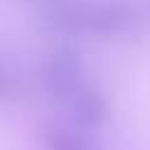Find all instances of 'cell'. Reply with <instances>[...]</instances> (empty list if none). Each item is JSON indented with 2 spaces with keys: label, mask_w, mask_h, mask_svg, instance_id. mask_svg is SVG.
I'll return each instance as SVG.
<instances>
[{
  "label": "cell",
  "mask_w": 150,
  "mask_h": 150,
  "mask_svg": "<svg viewBox=\"0 0 150 150\" xmlns=\"http://www.w3.org/2000/svg\"><path fill=\"white\" fill-rule=\"evenodd\" d=\"M45 16L59 33L94 38L127 35L138 23L136 9L122 0H52Z\"/></svg>",
  "instance_id": "obj_1"
},
{
  "label": "cell",
  "mask_w": 150,
  "mask_h": 150,
  "mask_svg": "<svg viewBox=\"0 0 150 150\" xmlns=\"http://www.w3.org/2000/svg\"><path fill=\"white\" fill-rule=\"evenodd\" d=\"M42 80L49 96L63 105H68L89 84L82 56L73 47H56L49 52L42 66Z\"/></svg>",
  "instance_id": "obj_2"
},
{
  "label": "cell",
  "mask_w": 150,
  "mask_h": 150,
  "mask_svg": "<svg viewBox=\"0 0 150 150\" xmlns=\"http://www.w3.org/2000/svg\"><path fill=\"white\" fill-rule=\"evenodd\" d=\"M68 110L73 115V120L84 127V129H96L105 122L108 117V101L103 96V91L98 87H94L91 82L68 103Z\"/></svg>",
  "instance_id": "obj_3"
},
{
  "label": "cell",
  "mask_w": 150,
  "mask_h": 150,
  "mask_svg": "<svg viewBox=\"0 0 150 150\" xmlns=\"http://www.w3.org/2000/svg\"><path fill=\"white\" fill-rule=\"evenodd\" d=\"M45 138H47L49 150H98L87 136L63 129V127H49Z\"/></svg>",
  "instance_id": "obj_4"
},
{
  "label": "cell",
  "mask_w": 150,
  "mask_h": 150,
  "mask_svg": "<svg viewBox=\"0 0 150 150\" xmlns=\"http://www.w3.org/2000/svg\"><path fill=\"white\" fill-rule=\"evenodd\" d=\"M0 94H2V75H0Z\"/></svg>",
  "instance_id": "obj_5"
},
{
  "label": "cell",
  "mask_w": 150,
  "mask_h": 150,
  "mask_svg": "<svg viewBox=\"0 0 150 150\" xmlns=\"http://www.w3.org/2000/svg\"><path fill=\"white\" fill-rule=\"evenodd\" d=\"M42 2H52V0H42Z\"/></svg>",
  "instance_id": "obj_6"
}]
</instances>
